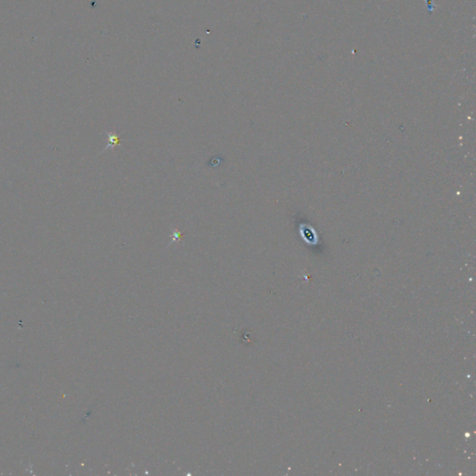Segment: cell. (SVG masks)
Wrapping results in <instances>:
<instances>
[{"label":"cell","mask_w":476,"mask_h":476,"mask_svg":"<svg viewBox=\"0 0 476 476\" xmlns=\"http://www.w3.org/2000/svg\"><path fill=\"white\" fill-rule=\"evenodd\" d=\"M107 138H108L109 143L107 144V146L104 148L103 151H106V150L113 148L115 145L119 144V136L115 133H107Z\"/></svg>","instance_id":"1"}]
</instances>
